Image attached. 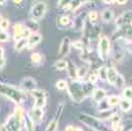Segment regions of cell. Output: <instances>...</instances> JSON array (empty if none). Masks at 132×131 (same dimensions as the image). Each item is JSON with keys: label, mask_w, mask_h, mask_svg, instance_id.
Wrapping results in <instances>:
<instances>
[{"label": "cell", "mask_w": 132, "mask_h": 131, "mask_svg": "<svg viewBox=\"0 0 132 131\" xmlns=\"http://www.w3.org/2000/svg\"><path fill=\"white\" fill-rule=\"evenodd\" d=\"M55 68L58 69V70H65L66 67H67V61L64 60V59H59L55 62Z\"/></svg>", "instance_id": "obj_30"}, {"label": "cell", "mask_w": 132, "mask_h": 131, "mask_svg": "<svg viewBox=\"0 0 132 131\" xmlns=\"http://www.w3.org/2000/svg\"><path fill=\"white\" fill-rule=\"evenodd\" d=\"M110 51H111V43H110V40L103 36L101 39H100L99 42V46H98V54H99V57L102 60H106L110 54Z\"/></svg>", "instance_id": "obj_6"}, {"label": "cell", "mask_w": 132, "mask_h": 131, "mask_svg": "<svg viewBox=\"0 0 132 131\" xmlns=\"http://www.w3.org/2000/svg\"><path fill=\"white\" fill-rule=\"evenodd\" d=\"M127 1L128 0H115V2L117 4H119V5H124V4L127 3Z\"/></svg>", "instance_id": "obj_45"}, {"label": "cell", "mask_w": 132, "mask_h": 131, "mask_svg": "<svg viewBox=\"0 0 132 131\" xmlns=\"http://www.w3.org/2000/svg\"><path fill=\"white\" fill-rule=\"evenodd\" d=\"M85 24V18L82 17H78L74 21V27L77 30H82Z\"/></svg>", "instance_id": "obj_29"}, {"label": "cell", "mask_w": 132, "mask_h": 131, "mask_svg": "<svg viewBox=\"0 0 132 131\" xmlns=\"http://www.w3.org/2000/svg\"><path fill=\"white\" fill-rule=\"evenodd\" d=\"M67 85H68V82L64 80V79H60L56 82V87L59 89V91H64L67 89Z\"/></svg>", "instance_id": "obj_33"}, {"label": "cell", "mask_w": 132, "mask_h": 131, "mask_svg": "<svg viewBox=\"0 0 132 131\" xmlns=\"http://www.w3.org/2000/svg\"><path fill=\"white\" fill-rule=\"evenodd\" d=\"M104 3H106V4H112V3H114L115 2V0H102Z\"/></svg>", "instance_id": "obj_46"}, {"label": "cell", "mask_w": 132, "mask_h": 131, "mask_svg": "<svg viewBox=\"0 0 132 131\" xmlns=\"http://www.w3.org/2000/svg\"><path fill=\"white\" fill-rule=\"evenodd\" d=\"M131 81H132V79H131Z\"/></svg>", "instance_id": "obj_51"}, {"label": "cell", "mask_w": 132, "mask_h": 131, "mask_svg": "<svg viewBox=\"0 0 132 131\" xmlns=\"http://www.w3.org/2000/svg\"><path fill=\"white\" fill-rule=\"evenodd\" d=\"M68 94L74 102L80 103L84 99L90 96L95 89V86L90 82H82L77 79H73L67 85Z\"/></svg>", "instance_id": "obj_1"}, {"label": "cell", "mask_w": 132, "mask_h": 131, "mask_svg": "<svg viewBox=\"0 0 132 131\" xmlns=\"http://www.w3.org/2000/svg\"><path fill=\"white\" fill-rule=\"evenodd\" d=\"M113 17H114V12L110 9V8H105L103 11H102V18L105 22H110L113 20Z\"/></svg>", "instance_id": "obj_21"}, {"label": "cell", "mask_w": 132, "mask_h": 131, "mask_svg": "<svg viewBox=\"0 0 132 131\" xmlns=\"http://www.w3.org/2000/svg\"><path fill=\"white\" fill-rule=\"evenodd\" d=\"M65 131H83L82 128L75 126V125H68L65 128Z\"/></svg>", "instance_id": "obj_42"}, {"label": "cell", "mask_w": 132, "mask_h": 131, "mask_svg": "<svg viewBox=\"0 0 132 131\" xmlns=\"http://www.w3.org/2000/svg\"><path fill=\"white\" fill-rule=\"evenodd\" d=\"M119 107L121 109L122 112H129L132 109V101H129V100H126V99H123L120 101L119 103Z\"/></svg>", "instance_id": "obj_18"}, {"label": "cell", "mask_w": 132, "mask_h": 131, "mask_svg": "<svg viewBox=\"0 0 132 131\" xmlns=\"http://www.w3.org/2000/svg\"><path fill=\"white\" fill-rule=\"evenodd\" d=\"M71 1H74V0H59V2H58V6L62 8L65 4L69 3V2H71ZM83 1H84V2H92V1H95V0H83Z\"/></svg>", "instance_id": "obj_40"}, {"label": "cell", "mask_w": 132, "mask_h": 131, "mask_svg": "<svg viewBox=\"0 0 132 131\" xmlns=\"http://www.w3.org/2000/svg\"><path fill=\"white\" fill-rule=\"evenodd\" d=\"M87 72H88L87 66H80L79 68H77V78L78 79H83L86 76Z\"/></svg>", "instance_id": "obj_26"}, {"label": "cell", "mask_w": 132, "mask_h": 131, "mask_svg": "<svg viewBox=\"0 0 132 131\" xmlns=\"http://www.w3.org/2000/svg\"><path fill=\"white\" fill-rule=\"evenodd\" d=\"M22 123H23V126L26 127L27 131H35V123L32 121V119L29 117L28 114H24Z\"/></svg>", "instance_id": "obj_20"}, {"label": "cell", "mask_w": 132, "mask_h": 131, "mask_svg": "<svg viewBox=\"0 0 132 131\" xmlns=\"http://www.w3.org/2000/svg\"><path fill=\"white\" fill-rule=\"evenodd\" d=\"M70 22H71V20H70L69 17H67V15H63V17H61L59 18V23H60L61 26H63V27L69 26Z\"/></svg>", "instance_id": "obj_36"}, {"label": "cell", "mask_w": 132, "mask_h": 131, "mask_svg": "<svg viewBox=\"0 0 132 131\" xmlns=\"http://www.w3.org/2000/svg\"><path fill=\"white\" fill-rule=\"evenodd\" d=\"M23 116H24V111L21 107H16L15 111L13 114H11L6 121L7 127L11 131H21V127L23 125Z\"/></svg>", "instance_id": "obj_3"}, {"label": "cell", "mask_w": 132, "mask_h": 131, "mask_svg": "<svg viewBox=\"0 0 132 131\" xmlns=\"http://www.w3.org/2000/svg\"><path fill=\"white\" fill-rule=\"evenodd\" d=\"M132 21V11H125L123 12L119 17H117L115 23L117 27H123V26H126V24H129Z\"/></svg>", "instance_id": "obj_10"}, {"label": "cell", "mask_w": 132, "mask_h": 131, "mask_svg": "<svg viewBox=\"0 0 132 131\" xmlns=\"http://www.w3.org/2000/svg\"><path fill=\"white\" fill-rule=\"evenodd\" d=\"M68 76L73 80V79H77V67L75 66V64L71 61L67 62V67H66Z\"/></svg>", "instance_id": "obj_15"}, {"label": "cell", "mask_w": 132, "mask_h": 131, "mask_svg": "<svg viewBox=\"0 0 132 131\" xmlns=\"http://www.w3.org/2000/svg\"><path fill=\"white\" fill-rule=\"evenodd\" d=\"M9 28V20L6 18H2L0 21V30L1 31H6Z\"/></svg>", "instance_id": "obj_37"}, {"label": "cell", "mask_w": 132, "mask_h": 131, "mask_svg": "<svg viewBox=\"0 0 132 131\" xmlns=\"http://www.w3.org/2000/svg\"><path fill=\"white\" fill-rule=\"evenodd\" d=\"M29 117L32 119L34 123H40L43 120L44 117V111L43 108H39V107H34L33 109L28 113Z\"/></svg>", "instance_id": "obj_9"}, {"label": "cell", "mask_w": 132, "mask_h": 131, "mask_svg": "<svg viewBox=\"0 0 132 131\" xmlns=\"http://www.w3.org/2000/svg\"><path fill=\"white\" fill-rule=\"evenodd\" d=\"M21 89L26 92H32L37 88V82L32 77H26L21 80Z\"/></svg>", "instance_id": "obj_11"}, {"label": "cell", "mask_w": 132, "mask_h": 131, "mask_svg": "<svg viewBox=\"0 0 132 131\" xmlns=\"http://www.w3.org/2000/svg\"><path fill=\"white\" fill-rule=\"evenodd\" d=\"M31 61H32V63L35 66H40L44 61V57H43V55L41 53L35 52L31 56Z\"/></svg>", "instance_id": "obj_19"}, {"label": "cell", "mask_w": 132, "mask_h": 131, "mask_svg": "<svg viewBox=\"0 0 132 131\" xmlns=\"http://www.w3.org/2000/svg\"><path fill=\"white\" fill-rule=\"evenodd\" d=\"M123 58H124V55H123V51L121 48L114 51V59L116 61H122Z\"/></svg>", "instance_id": "obj_34"}, {"label": "cell", "mask_w": 132, "mask_h": 131, "mask_svg": "<svg viewBox=\"0 0 132 131\" xmlns=\"http://www.w3.org/2000/svg\"><path fill=\"white\" fill-rule=\"evenodd\" d=\"M0 94L6 98L10 99L16 105H20L26 100V95L22 89H17L16 87L9 84L0 83Z\"/></svg>", "instance_id": "obj_2"}, {"label": "cell", "mask_w": 132, "mask_h": 131, "mask_svg": "<svg viewBox=\"0 0 132 131\" xmlns=\"http://www.w3.org/2000/svg\"><path fill=\"white\" fill-rule=\"evenodd\" d=\"M47 12V4L44 1H39L37 3H35L30 11V15H31V19H33L35 21L42 19L45 17Z\"/></svg>", "instance_id": "obj_5"}, {"label": "cell", "mask_w": 132, "mask_h": 131, "mask_svg": "<svg viewBox=\"0 0 132 131\" xmlns=\"http://www.w3.org/2000/svg\"><path fill=\"white\" fill-rule=\"evenodd\" d=\"M14 3H16V4H19V3H21L22 2V0H12Z\"/></svg>", "instance_id": "obj_48"}, {"label": "cell", "mask_w": 132, "mask_h": 131, "mask_svg": "<svg viewBox=\"0 0 132 131\" xmlns=\"http://www.w3.org/2000/svg\"><path fill=\"white\" fill-rule=\"evenodd\" d=\"M132 128L131 127H129V126H126V127H123V128H121V131H131Z\"/></svg>", "instance_id": "obj_47"}, {"label": "cell", "mask_w": 132, "mask_h": 131, "mask_svg": "<svg viewBox=\"0 0 132 131\" xmlns=\"http://www.w3.org/2000/svg\"><path fill=\"white\" fill-rule=\"evenodd\" d=\"M23 29H24V26L22 23H20V22L14 24V27H13V33H14L13 34V39H14V41H17V40L22 38Z\"/></svg>", "instance_id": "obj_16"}, {"label": "cell", "mask_w": 132, "mask_h": 131, "mask_svg": "<svg viewBox=\"0 0 132 131\" xmlns=\"http://www.w3.org/2000/svg\"><path fill=\"white\" fill-rule=\"evenodd\" d=\"M5 64V60H2V61H0V68L2 67V66Z\"/></svg>", "instance_id": "obj_49"}, {"label": "cell", "mask_w": 132, "mask_h": 131, "mask_svg": "<svg viewBox=\"0 0 132 131\" xmlns=\"http://www.w3.org/2000/svg\"><path fill=\"white\" fill-rule=\"evenodd\" d=\"M98 78H99L98 73L94 72V73H92V74L88 76V82H90V83H93V84H96L97 81H98Z\"/></svg>", "instance_id": "obj_39"}, {"label": "cell", "mask_w": 132, "mask_h": 131, "mask_svg": "<svg viewBox=\"0 0 132 131\" xmlns=\"http://www.w3.org/2000/svg\"><path fill=\"white\" fill-rule=\"evenodd\" d=\"M10 39V36L6 31H1L0 30V43H6Z\"/></svg>", "instance_id": "obj_35"}, {"label": "cell", "mask_w": 132, "mask_h": 131, "mask_svg": "<svg viewBox=\"0 0 132 131\" xmlns=\"http://www.w3.org/2000/svg\"><path fill=\"white\" fill-rule=\"evenodd\" d=\"M2 60H5V58H4V48L0 47V61H2Z\"/></svg>", "instance_id": "obj_44"}, {"label": "cell", "mask_w": 132, "mask_h": 131, "mask_svg": "<svg viewBox=\"0 0 132 131\" xmlns=\"http://www.w3.org/2000/svg\"><path fill=\"white\" fill-rule=\"evenodd\" d=\"M115 113L116 112L113 110V109H105V110L100 111L99 115H98V118H99L100 120H102V121H104V120H108V119H110Z\"/></svg>", "instance_id": "obj_17"}, {"label": "cell", "mask_w": 132, "mask_h": 131, "mask_svg": "<svg viewBox=\"0 0 132 131\" xmlns=\"http://www.w3.org/2000/svg\"><path fill=\"white\" fill-rule=\"evenodd\" d=\"M78 120L94 131H106V127L102 120L98 117H94L87 114H80L78 116Z\"/></svg>", "instance_id": "obj_4"}, {"label": "cell", "mask_w": 132, "mask_h": 131, "mask_svg": "<svg viewBox=\"0 0 132 131\" xmlns=\"http://www.w3.org/2000/svg\"><path fill=\"white\" fill-rule=\"evenodd\" d=\"M120 101H121V99L119 96H110L107 99V104L110 108H115L117 106H119Z\"/></svg>", "instance_id": "obj_22"}, {"label": "cell", "mask_w": 132, "mask_h": 131, "mask_svg": "<svg viewBox=\"0 0 132 131\" xmlns=\"http://www.w3.org/2000/svg\"><path fill=\"white\" fill-rule=\"evenodd\" d=\"M87 17H88V20H89L92 26H96L97 24V22H98V12L97 11H95V10L89 11Z\"/></svg>", "instance_id": "obj_27"}, {"label": "cell", "mask_w": 132, "mask_h": 131, "mask_svg": "<svg viewBox=\"0 0 132 131\" xmlns=\"http://www.w3.org/2000/svg\"><path fill=\"white\" fill-rule=\"evenodd\" d=\"M92 96H93L94 102L97 103V104H100L101 102H103L106 99V97H107V92L104 88H95L94 92H93V94H92Z\"/></svg>", "instance_id": "obj_12"}, {"label": "cell", "mask_w": 132, "mask_h": 131, "mask_svg": "<svg viewBox=\"0 0 132 131\" xmlns=\"http://www.w3.org/2000/svg\"><path fill=\"white\" fill-rule=\"evenodd\" d=\"M0 131H11V130L7 127L6 124H2V125H0Z\"/></svg>", "instance_id": "obj_43"}, {"label": "cell", "mask_w": 132, "mask_h": 131, "mask_svg": "<svg viewBox=\"0 0 132 131\" xmlns=\"http://www.w3.org/2000/svg\"><path fill=\"white\" fill-rule=\"evenodd\" d=\"M118 72H117V70H116L114 67H112V66H110V67H108V72H107V80L108 82L111 84V85H114L116 82V79H117V77H118Z\"/></svg>", "instance_id": "obj_14"}, {"label": "cell", "mask_w": 132, "mask_h": 131, "mask_svg": "<svg viewBox=\"0 0 132 131\" xmlns=\"http://www.w3.org/2000/svg\"><path fill=\"white\" fill-rule=\"evenodd\" d=\"M32 34H33V32H32L29 28L24 27V29H23V31H22V38H24V39H29V38L31 37Z\"/></svg>", "instance_id": "obj_41"}, {"label": "cell", "mask_w": 132, "mask_h": 131, "mask_svg": "<svg viewBox=\"0 0 132 131\" xmlns=\"http://www.w3.org/2000/svg\"><path fill=\"white\" fill-rule=\"evenodd\" d=\"M42 41V36L39 33H33L31 35V37L28 39V49H33L34 47H36L38 44H40Z\"/></svg>", "instance_id": "obj_13"}, {"label": "cell", "mask_w": 132, "mask_h": 131, "mask_svg": "<svg viewBox=\"0 0 132 131\" xmlns=\"http://www.w3.org/2000/svg\"><path fill=\"white\" fill-rule=\"evenodd\" d=\"M123 98L126 99V100H129V101H132V87L131 86H127L123 89Z\"/></svg>", "instance_id": "obj_31"}, {"label": "cell", "mask_w": 132, "mask_h": 131, "mask_svg": "<svg viewBox=\"0 0 132 131\" xmlns=\"http://www.w3.org/2000/svg\"><path fill=\"white\" fill-rule=\"evenodd\" d=\"M71 47H73L76 50H83L84 48V43L82 41H75L73 43H71Z\"/></svg>", "instance_id": "obj_38"}, {"label": "cell", "mask_w": 132, "mask_h": 131, "mask_svg": "<svg viewBox=\"0 0 132 131\" xmlns=\"http://www.w3.org/2000/svg\"><path fill=\"white\" fill-rule=\"evenodd\" d=\"M32 96L35 99V107L44 108L47 103V94L45 91L42 89H34L31 92Z\"/></svg>", "instance_id": "obj_7"}, {"label": "cell", "mask_w": 132, "mask_h": 131, "mask_svg": "<svg viewBox=\"0 0 132 131\" xmlns=\"http://www.w3.org/2000/svg\"><path fill=\"white\" fill-rule=\"evenodd\" d=\"M70 50H71V40L68 37H65L62 40L60 47H59V56L60 57L68 56L70 53Z\"/></svg>", "instance_id": "obj_8"}, {"label": "cell", "mask_w": 132, "mask_h": 131, "mask_svg": "<svg viewBox=\"0 0 132 131\" xmlns=\"http://www.w3.org/2000/svg\"><path fill=\"white\" fill-rule=\"evenodd\" d=\"M123 39L125 41V47H126V49L128 50L130 53H132V32L129 35L125 36Z\"/></svg>", "instance_id": "obj_28"}, {"label": "cell", "mask_w": 132, "mask_h": 131, "mask_svg": "<svg viewBox=\"0 0 132 131\" xmlns=\"http://www.w3.org/2000/svg\"><path fill=\"white\" fill-rule=\"evenodd\" d=\"M58 123H59V119L57 118H54L53 120H51L46 130L45 131H57V128H58Z\"/></svg>", "instance_id": "obj_24"}, {"label": "cell", "mask_w": 132, "mask_h": 131, "mask_svg": "<svg viewBox=\"0 0 132 131\" xmlns=\"http://www.w3.org/2000/svg\"><path fill=\"white\" fill-rule=\"evenodd\" d=\"M28 46V39L21 38L19 40L15 41V45H14V49L16 51H22L23 49H26Z\"/></svg>", "instance_id": "obj_23"}, {"label": "cell", "mask_w": 132, "mask_h": 131, "mask_svg": "<svg viewBox=\"0 0 132 131\" xmlns=\"http://www.w3.org/2000/svg\"><path fill=\"white\" fill-rule=\"evenodd\" d=\"M124 84H125V79H124L123 75L118 74V77H117V79H116V82L114 85H115L117 88H121V87L124 86Z\"/></svg>", "instance_id": "obj_32"}, {"label": "cell", "mask_w": 132, "mask_h": 131, "mask_svg": "<svg viewBox=\"0 0 132 131\" xmlns=\"http://www.w3.org/2000/svg\"><path fill=\"white\" fill-rule=\"evenodd\" d=\"M5 1H6V0H0V5H3V4L5 3Z\"/></svg>", "instance_id": "obj_50"}, {"label": "cell", "mask_w": 132, "mask_h": 131, "mask_svg": "<svg viewBox=\"0 0 132 131\" xmlns=\"http://www.w3.org/2000/svg\"><path fill=\"white\" fill-rule=\"evenodd\" d=\"M107 72H108V67L107 66H102L98 70L97 73H98V76L100 77L101 80H103V81L107 80Z\"/></svg>", "instance_id": "obj_25"}]
</instances>
